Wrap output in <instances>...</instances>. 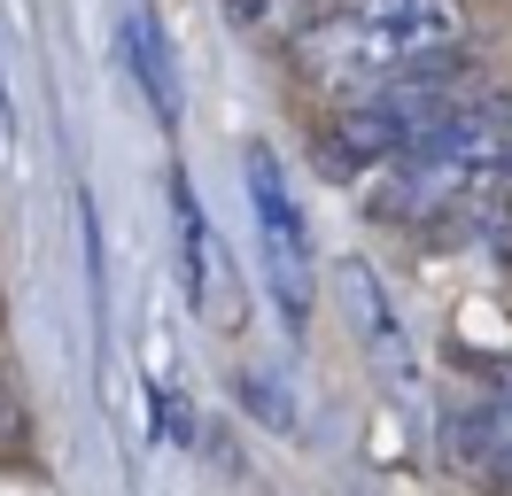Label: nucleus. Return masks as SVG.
I'll list each match as a JSON object with an SVG mask.
<instances>
[{"label": "nucleus", "mask_w": 512, "mask_h": 496, "mask_svg": "<svg viewBox=\"0 0 512 496\" xmlns=\"http://www.w3.org/2000/svg\"><path fill=\"white\" fill-rule=\"evenodd\" d=\"M241 171H249V210H256V241H264V287H272V303H280V326L303 334L311 326V225H303V202H295L288 186V163L249 140L241 148Z\"/></svg>", "instance_id": "20e7f679"}, {"label": "nucleus", "mask_w": 512, "mask_h": 496, "mask_svg": "<svg viewBox=\"0 0 512 496\" xmlns=\"http://www.w3.org/2000/svg\"><path fill=\"white\" fill-rule=\"evenodd\" d=\"M342 287L357 295V334H373V341H381L388 372L404 380V372H412V349H404V334H396V318H388V295H381V279L365 272V264H342Z\"/></svg>", "instance_id": "6e6552de"}, {"label": "nucleus", "mask_w": 512, "mask_h": 496, "mask_svg": "<svg viewBox=\"0 0 512 496\" xmlns=\"http://www.w3.org/2000/svg\"><path fill=\"white\" fill-rule=\"evenodd\" d=\"M171 210H179V225H187V279H194V303H202V287H210V225H202V202H194L187 171L171 179Z\"/></svg>", "instance_id": "1a4fd4ad"}, {"label": "nucleus", "mask_w": 512, "mask_h": 496, "mask_svg": "<svg viewBox=\"0 0 512 496\" xmlns=\"http://www.w3.org/2000/svg\"><path fill=\"white\" fill-rule=\"evenodd\" d=\"M117 47H125L132 78H140V93H148V109H156L163 124H179V93H171V70H163V31L148 8H132L125 31H117Z\"/></svg>", "instance_id": "0eeeda50"}, {"label": "nucleus", "mask_w": 512, "mask_h": 496, "mask_svg": "<svg viewBox=\"0 0 512 496\" xmlns=\"http://www.w3.org/2000/svg\"><path fill=\"white\" fill-rule=\"evenodd\" d=\"M450 93H466V62L419 70V78H404V86H388V93H365V101H334L326 124H319V163L334 179L365 186L381 163H396L435 124V109H443Z\"/></svg>", "instance_id": "7ed1b4c3"}, {"label": "nucleus", "mask_w": 512, "mask_h": 496, "mask_svg": "<svg viewBox=\"0 0 512 496\" xmlns=\"http://www.w3.org/2000/svg\"><path fill=\"white\" fill-rule=\"evenodd\" d=\"M512 179V93H450L412 148L365 179V210L419 241H489Z\"/></svg>", "instance_id": "f257e3e1"}, {"label": "nucleus", "mask_w": 512, "mask_h": 496, "mask_svg": "<svg viewBox=\"0 0 512 496\" xmlns=\"http://www.w3.org/2000/svg\"><path fill=\"white\" fill-rule=\"evenodd\" d=\"M489 241L505 248V264H512V179H505V202H497V233H489Z\"/></svg>", "instance_id": "9d476101"}, {"label": "nucleus", "mask_w": 512, "mask_h": 496, "mask_svg": "<svg viewBox=\"0 0 512 496\" xmlns=\"http://www.w3.org/2000/svg\"><path fill=\"white\" fill-rule=\"evenodd\" d=\"M466 0H334L319 16V31L295 47V78L311 93L334 101H365L419 78V70H443L466 62Z\"/></svg>", "instance_id": "f03ea898"}, {"label": "nucleus", "mask_w": 512, "mask_h": 496, "mask_svg": "<svg viewBox=\"0 0 512 496\" xmlns=\"http://www.w3.org/2000/svg\"><path fill=\"white\" fill-rule=\"evenodd\" d=\"M450 458L466 465L474 481H489V489H512V380L505 388H489V396H474L466 411H450Z\"/></svg>", "instance_id": "39448f33"}, {"label": "nucleus", "mask_w": 512, "mask_h": 496, "mask_svg": "<svg viewBox=\"0 0 512 496\" xmlns=\"http://www.w3.org/2000/svg\"><path fill=\"white\" fill-rule=\"evenodd\" d=\"M218 8H225V31H233L241 47H256V55H295V47L319 31V16L334 0H218Z\"/></svg>", "instance_id": "423d86ee"}]
</instances>
